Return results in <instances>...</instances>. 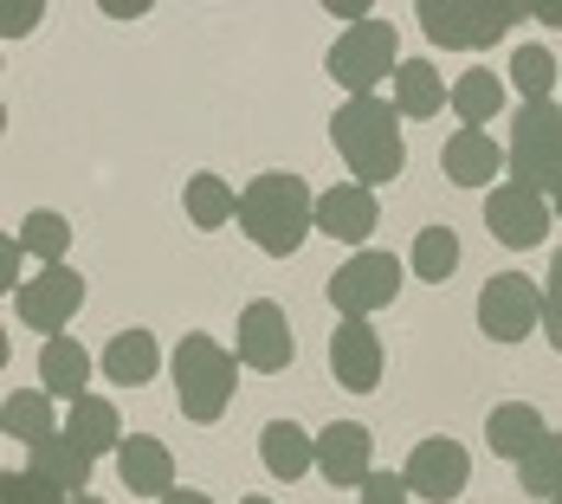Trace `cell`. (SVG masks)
Segmentation results:
<instances>
[{
    "label": "cell",
    "instance_id": "obj_14",
    "mask_svg": "<svg viewBox=\"0 0 562 504\" xmlns=\"http://www.w3.org/2000/svg\"><path fill=\"white\" fill-rule=\"evenodd\" d=\"M382 221V208H375V188H362V181H337V188H317V233H330L342 246H362L369 233Z\"/></svg>",
    "mask_w": 562,
    "mask_h": 504
},
{
    "label": "cell",
    "instance_id": "obj_5",
    "mask_svg": "<svg viewBox=\"0 0 562 504\" xmlns=\"http://www.w3.org/2000/svg\"><path fill=\"white\" fill-rule=\"evenodd\" d=\"M524 20V7L517 0H427L420 7V33L434 40V46H447V53H459V46H498V40H510V26Z\"/></svg>",
    "mask_w": 562,
    "mask_h": 504
},
{
    "label": "cell",
    "instance_id": "obj_4",
    "mask_svg": "<svg viewBox=\"0 0 562 504\" xmlns=\"http://www.w3.org/2000/svg\"><path fill=\"white\" fill-rule=\"evenodd\" d=\"M510 181L530 194H550L562 181V111L557 104H517L510 116Z\"/></svg>",
    "mask_w": 562,
    "mask_h": 504
},
{
    "label": "cell",
    "instance_id": "obj_33",
    "mask_svg": "<svg viewBox=\"0 0 562 504\" xmlns=\"http://www.w3.org/2000/svg\"><path fill=\"white\" fill-rule=\"evenodd\" d=\"M543 336L550 349H562V253L550 259V284H543Z\"/></svg>",
    "mask_w": 562,
    "mask_h": 504
},
{
    "label": "cell",
    "instance_id": "obj_6",
    "mask_svg": "<svg viewBox=\"0 0 562 504\" xmlns=\"http://www.w3.org/2000/svg\"><path fill=\"white\" fill-rule=\"evenodd\" d=\"M394 65H401V40H394L389 20L342 26V40H330V53H324V71L337 78L349 98H369L382 78H394Z\"/></svg>",
    "mask_w": 562,
    "mask_h": 504
},
{
    "label": "cell",
    "instance_id": "obj_31",
    "mask_svg": "<svg viewBox=\"0 0 562 504\" xmlns=\"http://www.w3.org/2000/svg\"><path fill=\"white\" fill-rule=\"evenodd\" d=\"M20 246H26V259H40V266H65V253H71V221L65 214H26L20 233H13Z\"/></svg>",
    "mask_w": 562,
    "mask_h": 504
},
{
    "label": "cell",
    "instance_id": "obj_35",
    "mask_svg": "<svg viewBox=\"0 0 562 504\" xmlns=\"http://www.w3.org/2000/svg\"><path fill=\"white\" fill-rule=\"evenodd\" d=\"M156 504H214L207 492H194V485H175L169 499H156Z\"/></svg>",
    "mask_w": 562,
    "mask_h": 504
},
{
    "label": "cell",
    "instance_id": "obj_7",
    "mask_svg": "<svg viewBox=\"0 0 562 504\" xmlns=\"http://www.w3.org/2000/svg\"><path fill=\"white\" fill-rule=\"evenodd\" d=\"M543 324V284L524 279V272H498L479 291V331L492 343H524V336Z\"/></svg>",
    "mask_w": 562,
    "mask_h": 504
},
{
    "label": "cell",
    "instance_id": "obj_24",
    "mask_svg": "<svg viewBox=\"0 0 562 504\" xmlns=\"http://www.w3.org/2000/svg\"><path fill=\"white\" fill-rule=\"evenodd\" d=\"M65 434L78 440V447L91 452H116L123 447V421H116V401H98V394H78L71 401V414H65Z\"/></svg>",
    "mask_w": 562,
    "mask_h": 504
},
{
    "label": "cell",
    "instance_id": "obj_38",
    "mask_svg": "<svg viewBox=\"0 0 562 504\" xmlns=\"http://www.w3.org/2000/svg\"><path fill=\"white\" fill-rule=\"evenodd\" d=\"M71 504H104V499H98V492H78V499H71Z\"/></svg>",
    "mask_w": 562,
    "mask_h": 504
},
{
    "label": "cell",
    "instance_id": "obj_34",
    "mask_svg": "<svg viewBox=\"0 0 562 504\" xmlns=\"http://www.w3.org/2000/svg\"><path fill=\"white\" fill-rule=\"evenodd\" d=\"M362 504H407V479L401 472H369L362 479Z\"/></svg>",
    "mask_w": 562,
    "mask_h": 504
},
{
    "label": "cell",
    "instance_id": "obj_25",
    "mask_svg": "<svg viewBox=\"0 0 562 504\" xmlns=\"http://www.w3.org/2000/svg\"><path fill=\"white\" fill-rule=\"evenodd\" d=\"M0 434L7 440H20V447H40V440H53L58 421H53V401L46 389H13L0 401Z\"/></svg>",
    "mask_w": 562,
    "mask_h": 504
},
{
    "label": "cell",
    "instance_id": "obj_18",
    "mask_svg": "<svg viewBox=\"0 0 562 504\" xmlns=\"http://www.w3.org/2000/svg\"><path fill=\"white\" fill-rule=\"evenodd\" d=\"M394 116H407V123H427V116H440L452 104V85L434 71V58H401L394 65Z\"/></svg>",
    "mask_w": 562,
    "mask_h": 504
},
{
    "label": "cell",
    "instance_id": "obj_1",
    "mask_svg": "<svg viewBox=\"0 0 562 504\" xmlns=\"http://www.w3.org/2000/svg\"><path fill=\"white\" fill-rule=\"evenodd\" d=\"M239 226L266 259H291L304 246V233L317 226V188H304V175L266 168L239 188Z\"/></svg>",
    "mask_w": 562,
    "mask_h": 504
},
{
    "label": "cell",
    "instance_id": "obj_2",
    "mask_svg": "<svg viewBox=\"0 0 562 504\" xmlns=\"http://www.w3.org/2000/svg\"><path fill=\"white\" fill-rule=\"evenodd\" d=\"M330 143H337V156L349 163V175H356L362 188H382V181H394V175L407 168L401 116H394V104H382V98H349V104L330 116Z\"/></svg>",
    "mask_w": 562,
    "mask_h": 504
},
{
    "label": "cell",
    "instance_id": "obj_40",
    "mask_svg": "<svg viewBox=\"0 0 562 504\" xmlns=\"http://www.w3.org/2000/svg\"><path fill=\"white\" fill-rule=\"evenodd\" d=\"M550 504H562V499H550Z\"/></svg>",
    "mask_w": 562,
    "mask_h": 504
},
{
    "label": "cell",
    "instance_id": "obj_39",
    "mask_svg": "<svg viewBox=\"0 0 562 504\" xmlns=\"http://www.w3.org/2000/svg\"><path fill=\"white\" fill-rule=\"evenodd\" d=\"M239 504H272V499H239Z\"/></svg>",
    "mask_w": 562,
    "mask_h": 504
},
{
    "label": "cell",
    "instance_id": "obj_26",
    "mask_svg": "<svg viewBox=\"0 0 562 504\" xmlns=\"http://www.w3.org/2000/svg\"><path fill=\"white\" fill-rule=\"evenodd\" d=\"M407 272L420 284H447L459 272V233L452 226H420L414 246H407Z\"/></svg>",
    "mask_w": 562,
    "mask_h": 504
},
{
    "label": "cell",
    "instance_id": "obj_20",
    "mask_svg": "<svg viewBox=\"0 0 562 504\" xmlns=\"http://www.w3.org/2000/svg\"><path fill=\"white\" fill-rule=\"evenodd\" d=\"M98 362H104V376H111L116 389H143V382H156V369H162V343L149 331H116Z\"/></svg>",
    "mask_w": 562,
    "mask_h": 504
},
{
    "label": "cell",
    "instance_id": "obj_32",
    "mask_svg": "<svg viewBox=\"0 0 562 504\" xmlns=\"http://www.w3.org/2000/svg\"><path fill=\"white\" fill-rule=\"evenodd\" d=\"M0 504H71V492H58L33 466H20V472H0Z\"/></svg>",
    "mask_w": 562,
    "mask_h": 504
},
{
    "label": "cell",
    "instance_id": "obj_8",
    "mask_svg": "<svg viewBox=\"0 0 562 504\" xmlns=\"http://www.w3.org/2000/svg\"><path fill=\"white\" fill-rule=\"evenodd\" d=\"M13 311H20V324L40 336H65V324L85 311V279L71 272V266H40L33 279L13 291Z\"/></svg>",
    "mask_w": 562,
    "mask_h": 504
},
{
    "label": "cell",
    "instance_id": "obj_37",
    "mask_svg": "<svg viewBox=\"0 0 562 504\" xmlns=\"http://www.w3.org/2000/svg\"><path fill=\"white\" fill-rule=\"evenodd\" d=\"M550 214H562V181L550 188Z\"/></svg>",
    "mask_w": 562,
    "mask_h": 504
},
{
    "label": "cell",
    "instance_id": "obj_22",
    "mask_svg": "<svg viewBox=\"0 0 562 504\" xmlns=\"http://www.w3.org/2000/svg\"><path fill=\"white\" fill-rule=\"evenodd\" d=\"M259 459H266L272 479H304V472L317 466V434H304L297 421H266V434H259Z\"/></svg>",
    "mask_w": 562,
    "mask_h": 504
},
{
    "label": "cell",
    "instance_id": "obj_21",
    "mask_svg": "<svg viewBox=\"0 0 562 504\" xmlns=\"http://www.w3.org/2000/svg\"><path fill=\"white\" fill-rule=\"evenodd\" d=\"M40 389L53 394V401H78V394L91 389V349L71 343V336H46V349H40Z\"/></svg>",
    "mask_w": 562,
    "mask_h": 504
},
{
    "label": "cell",
    "instance_id": "obj_11",
    "mask_svg": "<svg viewBox=\"0 0 562 504\" xmlns=\"http://www.w3.org/2000/svg\"><path fill=\"white\" fill-rule=\"evenodd\" d=\"M550 194H530V188H517V181H498L492 194H485V233L498 239V246H543V233H550Z\"/></svg>",
    "mask_w": 562,
    "mask_h": 504
},
{
    "label": "cell",
    "instance_id": "obj_10",
    "mask_svg": "<svg viewBox=\"0 0 562 504\" xmlns=\"http://www.w3.org/2000/svg\"><path fill=\"white\" fill-rule=\"evenodd\" d=\"M401 479H407V492H414V499L452 504L465 485H472V459H465V447H459L452 434H434V440H420V447L407 452Z\"/></svg>",
    "mask_w": 562,
    "mask_h": 504
},
{
    "label": "cell",
    "instance_id": "obj_16",
    "mask_svg": "<svg viewBox=\"0 0 562 504\" xmlns=\"http://www.w3.org/2000/svg\"><path fill=\"white\" fill-rule=\"evenodd\" d=\"M369 452H375V434H369L362 421H330V427L317 434V472H324L330 485H362V479L375 472Z\"/></svg>",
    "mask_w": 562,
    "mask_h": 504
},
{
    "label": "cell",
    "instance_id": "obj_13",
    "mask_svg": "<svg viewBox=\"0 0 562 504\" xmlns=\"http://www.w3.org/2000/svg\"><path fill=\"white\" fill-rule=\"evenodd\" d=\"M330 376L349 394H369L382 382V336H375L369 317H342L337 324V336H330Z\"/></svg>",
    "mask_w": 562,
    "mask_h": 504
},
{
    "label": "cell",
    "instance_id": "obj_23",
    "mask_svg": "<svg viewBox=\"0 0 562 504\" xmlns=\"http://www.w3.org/2000/svg\"><path fill=\"white\" fill-rule=\"evenodd\" d=\"M26 466L40 472V479H53L58 492H91V452L78 447L71 434H53V440H40V447L26 452Z\"/></svg>",
    "mask_w": 562,
    "mask_h": 504
},
{
    "label": "cell",
    "instance_id": "obj_12",
    "mask_svg": "<svg viewBox=\"0 0 562 504\" xmlns=\"http://www.w3.org/2000/svg\"><path fill=\"white\" fill-rule=\"evenodd\" d=\"M239 362L252 376H284L291 369V324L272 298H252L239 311Z\"/></svg>",
    "mask_w": 562,
    "mask_h": 504
},
{
    "label": "cell",
    "instance_id": "obj_9",
    "mask_svg": "<svg viewBox=\"0 0 562 504\" xmlns=\"http://www.w3.org/2000/svg\"><path fill=\"white\" fill-rule=\"evenodd\" d=\"M394 298H401V259L394 253H356L330 272V304L342 317H375Z\"/></svg>",
    "mask_w": 562,
    "mask_h": 504
},
{
    "label": "cell",
    "instance_id": "obj_28",
    "mask_svg": "<svg viewBox=\"0 0 562 504\" xmlns=\"http://www.w3.org/2000/svg\"><path fill=\"white\" fill-rule=\"evenodd\" d=\"M452 111L465 116V130H485L492 116L505 111V78H498V71H485V65H479V71H465V78L452 85Z\"/></svg>",
    "mask_w": 562,
    "mask_h": 504
},
{
    "label": "cell",
    "instance_id": "obj_36",
    "mask_svg": "<svg viewBox=\"0 0 562 504\" xmlns=\"http://www.w3.org/2000/svg\"><path fill=\"white\" fill-rule=\"evenodd\" d=\"M537 20H543V26H562V7H537Z\"/></svg>",
    "mask_w": 562,
    "mask_h": 504
},
{
    "label": "cell",
    "instance_id": "obj_17",
    "mask_svg": "<svg viewBox=\"0 0 562 504\" xmlns=\"http://www.w3.org/2000/svg\"><path fill=\"white\" fill-rule=\"evenodd\" d=\"M116 472L136 499H169L175 492V452L156 440V434H123L116 447Z\"/></svg>",
    "mask_w": 562,
    "mask_h": 504
},
{
    "label": "cell",
    "instance_id": "obj_30",
    "mask_svg": "<svg viewBox=\"0 0 562 504\" xmlns=\"http://www.w3.org/2000/svg\"><path fill=\"white\" fill-rule=\"evenodd\" d=\"M557 58H550V46H517L510 53V91L524 98V104H550V91H557Z\"/></svg>",
    "mask_w": 562,
    "mask_h": 504
},
{
    "label": "cell",
    "instance_id": "obj_3",
    "mask_svg": "<svg viewBox=\"0 0 562 504\" xmlns=\"http://www.w3.org/2000/svg\"><path fill=\"white\" fill-rule=\"evenodd\" d=\"M233 382H239V362L226 356L207 331H188L175 343V394H181V414L194 427H214L233 401Z\"/></svg>",
    "mask_w": 562,
    "mask_h": 504
},
{
    "label": "cell",
    "instance_id": "obj_27",
    "mask_svg": "<svg viewBox=\"0 0 562 504\" xmlns=\"http://www.w3.org/2000/svg\"><path fill=\"white\" fill-rule=\"evenodd\" d=\"M181 208H188V221L201 226V233H214V226L239 221V194L226 188L221 175H194V181L181 188Z\"/></svg>",
    "mask_w": 562,
    "mask_h": 504
},
{
    "label": "cell",
    "instance_id": "obj_19",
    "mask_svg": "<svg viewBox=\"0 0 562 504\" xmlns=\"http://www.w3.org/2000/svg\"><path fill=\"white\" fill-rule=\"evenodd\" d=\"M543 434H550V427H543V414H537L530 401H498V407L485 414V447L498 452L505 466H517V459L537 447Z\"/></svg>",
    "mask_w": 562,
    "mask_h": 504
},
{
    "label": "cell",
    "instance_id": "obj_15",
    "mask_svg": "<svg viewBox=\"0 0 562 504\" xmlns=\"http://www.w3.org/2000/svg\"><path fill=\"white\" fill-rule=\"evenodd\" d=\"M440 175L452 188H492L505 175V143H492L485 130H452L440 143Z\"/></svg>",
    "mask_w": 562,
    "mask_h": 504
},
{
    "label": "cell",
    "instance_id": "obj_29",
    "mask_svg": "<svg viewBox=\"0 0 562 504\" xmlns=\"http://www.w3.org/2000/svg\"><path fill=\"white\" fill-rule=\"evenodd\" d=\"M517 485L530 492V499H562V434H543L537 447L517 459Z\"/></svg>",
    "mask_w": 562,
    "mask_h": 504
}]
</instances>
